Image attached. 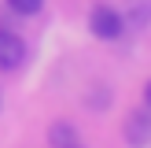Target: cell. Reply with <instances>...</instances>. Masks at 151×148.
Instances as JSON below:
<instances>
[{
  "label": "cell",
  "instance_id": "6da1fadb",
  "mask_svg": "<svg viewBox=\"0 0 151 148\" xmlns=\"http://www.w3.org/2000/svg\"><path fill=\"white\" fill-rule=\"evenodd\" d=\"M88 30H92V37H100V41H118L125 30V19L118 7L111 4H96L92 11H88Z\"/></svg>",
  "mask_w": 151,
  "mask_h": 148
},
{
  "label": "cell",
  "instance_id": "7a4b0ae2",
  "mask_svg": "<svg viewBox=\"0 0 151 148\" xmlns=\"http://www.w3.org/2000/svg\"><path fill=\"white\" fill-rule=\"evenodd\" d=\"M26 63V41L15 30H0V70H19Z\"/></svg>",
  "mask_w": 151,
  "mask_h": 148
},
{
  "label": "cell",
  "instance_id": "3957f363",
  "mask_svg": "<svg viewBox=\"0 0 151 148\" xmlns=\"http://www.w3.org/2000/svg\"><path fill=\"white\" fill-rule=\"evenodd\" d=\"M125 141L129 144H147L151 141V107H144V111H133L129 118H125Z\"/></svg>",
  "mask_w": 151,
  "mask_h": 148
},
{
  "label": "cell",
  "instance_id": "277c9868",
  "mask_svg": "<svg viewBox=\"0 0 151 148\" xmlns=\"http://www.w3.org/2000/svg\"><path fill=\"white\" fill-rule=\"evenodd\" d=\"M78 130H74V126L70 122H52L48 126V144H59V148H63V144H78Z\"/></svg>",
  "mask_w": 151,
  "mask_h": 148
},
{
  "label": "cell",
  "instance_id": "5b68a950",
  "mask_svg": "<svg viewBox=\"0 0 151 148\" xmlns=\"http://www.w3.org/2000/svg\"><path fill=\"white\" fill-rule=\"evenodd\" d=\"M7 7H11L15 15H37L44 7V0H7Z\"/></svg>",
  "mask_w": 151,
  "mask_h": 148
},
{
  "label": "cell",
  "instance_id": "8992f818",
  "mask_svg": "<svg viewBox=\"0 0 151 148\" xmlns=\"http://www.w3.org/2000/svg\"><path fill=\"white\" fill-rule=\"evenodd\" d=\"M144 107H151V81L144 85Z\"/></svg>",
  "mask_w": 151,
  "mask_h": 148
}]
</instances>
